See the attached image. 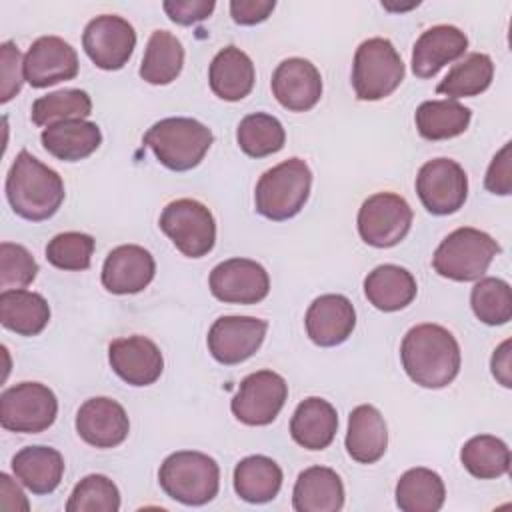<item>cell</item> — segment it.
I'll return each instance as SVG.
<instances>
[{
    "instance_id": "obj_1",
    "label": "cell",
    "mask_w": 512,
    "mask_h": 512,
    "mask_svg": "<svg viewBox=\"0 0 512 512\" xmlns=\"http://www.w3.org/2000/svg\"><path fill=\"white\" fill-rule=\"evenodd\" d=\"M400 360L408 378L430 390L448 386L460 372L462 354L450 330L424 322L412 326L400 344Z\"/></svg>"
},
{
    "instance_id": "obj_2",
    "label": "cell",
    "mask_w": 512,
    "mask_h": 512,
    "mask_svg": "<svg viewBox=\"0 0 512 512\" xmlns=\"http://www.w3.org/2000/svg\"><path fill=\"white\" fill-rule=\"evenodd\" d=\"M6 198L16 216L42 222L52 218L64 202L60 174L42 164L28 150H20L6 174Z\"/></svg>"
},
{
    "instance_id": "obj_3",
    "label": "cell",
    "mask_w": 512,
    "mask_h": 512,
    "mask_svg": "<svg viewBox=\"0 0 512 512\" xmlns=\"http://www.w3.org/2000/svg\"><path fill=\"white\" fill-rule=\"evenodd\" d=\"M212 142L214 134L206 124L184 116L158 120L144 134V144L154 152L156 160L174 172L196 168Z\"/></svg>"
},
{
    "instance_id": "obj_4",
    "label": "cell",
    "mask_w": 512,
    "mask_h": 512,
    "mask_svg": "<svg viewBox=\"0 0 512 512\" xmlns=\"http://www.w3.org/2000/svg\"><path fill=\"white\" fill-rule=\"evenodd\" d=\"M158 482L168 498L186 506H204L218 494L220 468L204 452L178 450L160 464Z\"/></svg>"
},
{
    "instance_id": "obj_5",
    "label": "cell",
    "mask_w": 512,
    "mask_h": 512,
    "mask_svg": "<svg viewBox=\"0 0 512 512\" xmlns=\"http://www.w3.org/2000/svg\"><path fill=\"white\" fill-rule=\"evenodd\" d=\"M312 188V172L300 158H288L266 170L256 182L254 206L268 220L294 218L306 204Z\"/></svg>"
},
{
    "instance_id": "obj_6",
    "label": "cell",
    "mask_w": 512,
    "mask_h": 512,
    "mask_svg": "<svg viewBox=\"0 0 512 512\" xmlns=\"http://www.w3.org/2000/svg\"><path fill=\"white\" fill-rule=\"evenodd\" d=\"M496 254H500V244L490 234L472 226H462L438 244L432 256V266L442 278L472 282L486 274Z\"/></svg>"
},
{
    "instance_id": "obj_7",
    "label": "cell",
    "mask_w": 512,
    "mask_h": 512,
    "mask_svg": "<svg viewBox=\"0 0 512 512\" xmlns=\"http://www.w3.org/2000/svg\"><path fill=\"white\" fill-rule=\"evenodd\" d=\"M404 80V62L388 38H368L354 54L352 88L358 100L374 102L390 96Z\"/></svg>"
},
{
    "instance_id": "obj_8",
    "label": "cell",
    "mask_w": 512,
    "mask_h": 512,
    "mask_svg": "<svg viewBox=\"0 0 512 512\" xmlns=\"http://www.w3.org/2000/svg\"><path fill=\"white\" fill-rule=\"evenodd\" d=\"M56 414V394L40 382H20L0 396V424L10 432H44L54 424Z\"/></svg>"
},
{
    "instance_id": "obj_9",
    "label": "cell",
    "mask_w": 512,
    "mask_h": 512,
    "mask_svg": "<svg viewBox=\"0 0 512 512\" xmlns=\"http://www.w3.org/2000/svg\"><path fill=\"white\" fill-rule=\"evenodd\" d=\"M160 230L188 258L206 256L216 242V222L212 212L198 200L180 198L160 214Z\"/></svg>"
},
{
    "instance_id": "obj_10",
    "label": "cell",
    "mask_w": 512,
    "mask_h": 512,
    "mask_svg": "<svg viewBox=\"0 0 512 512\" xmlns=\"http://www.w3.org/2000/svg\"><path fill=\"white\" fill-rule=\"evenodd\" d=\"M412 218V208L400 194L376 192L358 210V234L368 246L392 248L406 238Z\"/></svg>"
},
{
    "instance_id": "obj_11",
    "label": "cell",
    "mask_w": 512,
    "mask_h": 512,
    "mask_svg": "<svg viewBox=\"0 0 512 512\" xmlns=\"http://www.w3.org/2000/svg\"><path fill=\"white\" fill-rule=\"evenodd\" d=\"M416 194L430 214H454L468 198V176L452 158L428 160L418 170Z\"/></svg>"
},
{
    "instance_id": "obj_12",
    "label": "cell",
    "mask_w": 512,
    "mask_h": 512,
    "mask_svg": "<svg viewBox=\"0 0 512 512\" xmlns=\"http://www.w3.org/2000/svg\"><path fill=\"white\" fill-rule=\"evenodd\" d=\"M288 398L286 380L272 370L248 374L230 402V410L246 426H268L276 420Z\"/></svg>"
},
{
    "instance_id": "obj_13",
    "label": "cell",
    "mask_w": 512,
    "mask_h": 512,
    "mask_svg": "<svg viewBox=\"0 0 512 512\" xmlns=\"http://www.w3.org/2000/svg\"><path fill=\"white\" fill-rule=\"evenodd\" d=\"M86 56L102 70H120L136 48L134 26L116 14L92 18L82 34Z\"/></svg>"
},
{
    "instance_id": "obj_14",
    "label": "cell",
    "mask_w": 512,
    "mask_h": 512,
    "mask_svg": "<svg viewBox=\"0 0 512 512\" xmlns=\"http://www.w3.org/2000/svg\"><path fill=\"white\" fill-rule=\"evenodd\" d=\"M214 298L226 304H258L270 292V276L250 258H230L216 264L208 278Z\"/></svg>"
},
{
    "instance_id": "obj_15",
    "label": "cell",
    "mask_w": 512,
    "mask_h": 512,
    "mask_svg": "<svg viewBox=\"0 0 512 512\" xmlns=\"http://www.w3.org/2000/svg\"><path fill=\"white\" fill-rule=\"evenodd\" d=\"M266 330V320L254 316H220L208 330V350L224 366L240 364L258 352Z\"/></svg>"
},
{
    "instance_id": "obj_16",
    "label": "cell",
    "mask_w": 512,
    "mask_h": 512,
    "mask_svg": "<svg viewBox=\"0 0 512 512\" xmlns=\"http://www.w3.org/2000/svg\"><path fill=\"white\" fill-rule=\"evenodd\" d=\"M78 54L60 36H40L24 56V78L32 88H48L76 78Z\"/></svg>"
},
{
    "instance_id": "obj_17",
    "label": "cell",
    "mask_w": 512,
    "mask_h": 512,
    "mask_svg": "<svg viewBox=\"0 0 512 512\" xmlns=\"http://www.w3.org/2000/svg\"><path fill=\"white\" fill-rule=\"evenodd\" d=\"M76 432L94 448H114L128 438L130 420L122 404L108 396H94L78 408Z\"/></svg>"
},
{
    "instance_id": "obj_18",
    "label": "cell",
    "mask_w": 512,
    "mask_h": 512,
    "mask_svg": "<svg viewBox=\"0 0 512 512\" xmlns=\"http://www.w3.org/2000/svg\"><path fill=\"white\" fill-rule=\"evenodd\" d=\"M108 362L114 374L130 386H150L164 370V358L156 342L138 334L112 340Z\"/></svg>"
},
{
    "instance_id": "obj_19",
    "label": "cell",
    "mask_w": 512,
    "mask_h": 512,
    "mask_svg": "<svg viewBox=\"0 0 512 512\" xmlns=\"http://www.w3.org/2000/svg\"><path fill=\"white\" fill-rule=\"evenodd\" d=\"M272 94L290 112L312 110L322 96V76L306 58H286L272 72Z\"/></svg>"
},
{
    "instance_id": "obj_20",
    "label": "cell",
    "mask_w": 512,
    "mask_h": 512,
    "mask_svg": "<svg viewBox=\"0 0 512 512\" xmlns=\"http://www.w3.org/2000/svg\"><path fill=\"white\" fill-rule=\"evenodd\" d=\"M304 326L308 338L322 348L346 342L356 326V310L342 294H322L306 310Z\"/></svg>"
},
{
    "instance_id": "obj_21",
    "label": "cell",
    "mask_w": 512,
    "mask_h": 512,
    "mask_svg": "<svg viewBox=\"0 0 512 512\" xmlns=\"http://www.w3.org/2000/svg\"><path fill=\"white\" fill-rule=\"evenodd\" d=\"M156 274L152 254L138 244H122L108 252L102 266V286L112 294L142 292Z\"/></svg>"
},
{
    "instance_id": "obj_22",
    "label": "cell",
    "mask_w": 512,
    "mask_h": 512,
    "mask_svg": "<svg viewBox=\"0 0 512 512\" xmlns=\"http://www.w3.org/2000/svg\"><path fill=\"white\" fill-rule=\"evenodd\" d=\"M468 36L450 24H438L424 30L412 48V72L418 78L436 76L446 64L464 56Z\"/></svg>"
},
{
    "instance_id": "obj_23",
    "label": "cell",
    "mask_w": 512,
    "mask_h": 512,
    "mask_svg": "<svg viewBox=\"0 0 512 512\" xmlns=\"http://www.w3.org/2000/svg\"><path fill=\"white\" fill-rule=\"evenodd\" d=\"M346 452L360 464L378 462L388 448V428L380 410L372 404L356 406L348 416Z\"/></svg>"
},
{
    "instance_id": "obj_24",
    "label": "cell",
    "mask_w": 512,
    "mask_h": 512,
    "mask_svg": "<svg viewBox=\"0 0 512 512\" xmlns=\"http://www.w3.org/2000/svg\"><path fill=\"white\" fill-rule=\"evenodd\" d=\"M256 80V70L250 56L236 48L226 46L222 48L210 62L208 68V82L210 90L226 102H238L246 98Z\"/></svg>"
},
{
    "instance_id": "obj_25",
    "label": "cell",
    "mask_w": 512,
    "mask_h": 512,
    "mask_svg": "<svg viewBox=\"0 0 512 512\" xmlns=\"http://www.w3.org/2000/svg\"><path fill=\"white\" fill-rule=\"evenodd\" d=\"M296 512H338L344 506V484L340 476L326 466H310L296 478L292 490Z\"/></svg>"
},
{
    "instance_id": "obj_26",
    "label": "cell",
    "mask_w": 512,
    "mask_h": 512,
    "mask_svg": "<svg viewBox=\"0 0 512 512\" xmlns=\"http://www.w3.org/2000/svg\"><path fill=\"white\" fill-rule=\"evenodd\" d=\"M338 430L336 408L318 396L302 400L290 420L292 440L306 450H324L332 444Z\"/></svg>"
},
{
    "instance_id": "obj_27",
    "label": "cell",
    "mask_w": 512,
    "mask_h": 512,
    "mask_svg": "<svg viewBox=\"0 0 512 512\" xmlns=\"http://www.w3.org/2000/svg\"><path fill=\"white\" fill-rule=\"evenodd\" d=\"M12 472L32 494H50L62 482L64 458L50 446H26L14 454Z\"/></svg>"
},
{
    "instance_id": "obj_28",
    "label": "cell",
    "mask_w": 512,
    "mask_h": 512,
    "mask_svg": "<svg viewBox=\"0 0 512 512\" xmlns=\"http://www.w3.org/2000/svg\"><path fill=\"white\" fill-rule=\"evenodd\" d=\"M40 140L44 150L54 158L62 162H78L98 150L102 132L96 122L64 120L44 128Z\"/></svg>"
},
{
    "instance_id": "obj_29",
    "label": "cell",
    "mask_w": 512,
    "mask_h": 512,
    "mask_svg": "<svg viewBox=\"0 0 512 512\" xmlns=\"http://www.w3.org/2000/svg\"><path fill=\"white\" fill-rule=\"evenodd\" d=\"M418 286L412 276L402 266L380 264L364 278V294L368 302L382 312H398L412 304Z\"/></svg>"
},
{
    "instance_id": "obj_30",
    "label": "cell",
    "mask_w": 512,
    "mask_h": 512,
    "mask_svg": "<svg viewBox=\"0 0 512 512\" xmlns=\"http://www.w3.org/2000/svg\"><path fill=\"white\" fill-rule=\"evenodd\" d=\"M50 320V306L38 292L24 288L2 290L0 322L6 330L20 336H38Z\"/></svg>"
},
{
    "instance_id": "obj_31",
    "label": "cell",
    "mask_w": 512,
    "mask_h": 512,
    "mask_svg": "<svg viewBox=\"0 0 512 512\" xmlns=\"http://www.w3.org/2000/svg\"><path fill=\"white\" fill-rule=\"evenodd\" d=\"M280 488L282 468L268 456H246L234 468V490L242 500L250 504H264L274 500Z\"/></svg>"
},
{
    "instance_id": "obj_32",
    "label": "cell",
    "mask_w": 512,
    "mask_h": 512,
    "mask_svg": "<svg viewBox=\"0 0 512 512\" xmlns=\"http://www.w3.org/2000/svg\"><path fill=\"white\" fill-rule=\"evenodd\" d=\"M184 66L182 42L168 30H154L148 38L144 58L140 64V78L154 86L174 82Z\"/></svg>"
},
{
    "instance_id": "obj_33",
    "label": "cell",
    "mask_w": 512,
    "mask_h": 512,
    "mask_svg": "<svg viewBox=\"0 0 512 512\" xmlns=\"http://www.w3.org/2000/svg\"><path fill=\"white\" fill-rule=\"evenodd\" d=\"M396 506L402 512H438L446 500V488L430 468H410L396 482Z\"/></svg>"
},
{
    "instance_id": "obj_34",
    "label": "cell",
    "mask_w": 512,
    "mask_h": 512,
    "mask_svg": "<svg viewBox=\"0 0 512 512\" xmlns=\"http://www.w3.org/2000/svg\"><path fill=\"white\" fill-rule=\"evenodd\" d=\"M472 112L458 100H426L418 106L416 130L426 140H448L466 132Z\"/></svg>"
},
{
    "instance_id": "obj_35",
    "label": "cell",
    "mask_w": 512,
    "mask_h": 512,
    "mask_svg": "<svg viewBox=\"0 0 512 512\" xmlns=\"http://www.w3.org/2000/svg\"><path fill=\"white\" fill-rule=\"evenodd\" d=\"M494 62L484 52H472L458 64L450 68L446 78L436 86L438 94L448 96L450 100L478 96L492 84Z\"/></svg>"
},
{
    "instance_id": "obj_36",
    "label": "cell",
    "mask_w": 512,
    "mask_h": 512,
    "mask_svg": "<svg viewBox=\"0 0 512 512\" xmlns=\"http://www.w3.org/2000/svg\"><path fill=\"white\" fill-rule=\"evenodd\" d=\"M462 466L480 480H494L510 472V448L492 434H478L460 450Z\"/></svg>"
},
{
    "instance_id": "obj_37",
    "label": "cell",
    "mask_w": 512,
    "mask_h": 512,
    "mask_svg": "<svg viewBox=\"0 0 512 512\" xmlns=\"http://www.w3.org/2000/svg\"><path fill=\"white\" fill-rule=\"evenodd\" d=\"M236 142L246 156L264 158L284 148L286 132L276 116L254 112L240 120L236 128Z\"/></svg>"
},
{
    "instance_id": "obj_38",
    "label": "cell",
    "mask_w": 512,
    "mask_h": 512,
    "mask_svg": "<svg viewBox=\"0 0 512 512\" xmlns=\"http://www.w3.org/2000/svg\"><path fill=\"white\" fill-rule=\"evenodd\" d=\"M92 112L88 92L80 88H64L34 100L30 118L36 126H52L64 120H84Z\"/></svg>"
},
{
    "instance_id": "obj_39",
    "label": "cell",
    "mask_w": 512,
    "mask_h": 512,
    "mask_svg": "<svg viewBox=\"0 0 512 512\" xmlns=\"http://www.w3.org/2000/svg\"><path fill=\"white\" fill-rule=\"evenodd\" d=\"M474 316L488 326H502L512 318L510 284L502 278H480L470 292Z\"/></svg>"
},
{
    "instance_id": "obj_40",
    "label": "cell",
    "mask_w": 512,
    "mask_h": 512,
    "mask_svg": "<svg viewBox=\"0 0 512 512\" xmlns=\"http://www.w3.org/2000/svg\"><path fill=\"white\" fill-rule=\"evenodd\" d=\"M120 492L118 486L104 474L84 476L72 490L66 512H118Z\"/></svg>"
},
{
    "instance_id": "obj_41",
    "label": "cell",
    "mask_w": 512,
    "mask_h": 512,
    "mask_svg": "<svg viewBox=\"0 0 512 512\" xmlns=\"http://www.w3.org/2000/svg\"><path fill=\"white\" fill-rule=\"evenodd\" d=\"M94 238L84 232H62L46 244V260L58 270H88L94 254Z\"/></svg>"
},
{
    "instance_id": "obj_42",
    "label": "cell",
    "mask_w": 512,
    "mask_h": 512,
    "mask_svg": "<svg viewBox=\"0 0 512 512\" xmlns=\"http://www.w3.org/2000/svg\"><path fill=\"white\" fill-rule=\"evenodd\" d=\"M38 274V262L22 246L14 242L0 244V288L18 290L34 282Z\"/></svg>"
},
{
    "instance_id": "obj_43",
    "label": "cell",
    "mask_w": 512,
    "mask_h": 512,
    "mask_svg": "<svg viewBox=\"0 0 512 512\" xmlns=\"http://www.w3.org/2000/svg\"><path fill=\"white\" fill-rule=\"evenodd\" d=\"M0 102H10L22 88L24 78V58L18 50V46L10 40L2 42L0 46Z\"/></svg>"
},
{
    "instance_id": "obj_44",
    "label": "cell",
    "mask_w": 512,
    "mask_h": 512,
    "mask_svg": "<svg viewBox=\"0 0 512 512\" xmlns=\"http://www.w3.org/2000/svg\"><path fill=\"white\" fill-rule=\"evenodd\" d=\"M510 142H506L496 156L492 158L488 170H486V178H484V186L488 192L498 194V196H508L512 192V156H510Z\"/></svg>"
},
{
    "instance_id": "obj_45",
    "label": "cell",
    "mask_w": 512,
    "mask_h": 512,
    "mask_svg": "<svg viewBox=\"0 0 512 512\" xmlns=\"http://www.w3.org/2000/svg\"><path fill=\"white\" fill-rule=\"evenodd\" d=\"M162 8L174 24L192 26L196 22L206 20L214 12L216 2L214 0H166Z\"/></svg>"
},
{
    "instance_id": "obj_46",
    "label": "cell",
    "mask_w": 512,
    "mask_h": 512,
    "mask_svg": "<svg viewBox=\"0 0 512 512\" xmlns=\"http://www.w3.org/2000/svg\"><path fill=\"white\" fill-rule=\"evenodd\" d=\"M276 8L274 0H232L230 16L240 26H254L264 22Z\"/></svg>"
},
{
    "instance_id": "obj_47",
    "label": "cell",
    "mask_w": 512,
    "mask_h": 512,
    "mask_svg": "<svg viewBox=\"0 0 512 512\" xmlns=\"http://www.w3.org/2000/svg\"><path fill=\"white\" fill-rule=\"evenodd\" d=\"M510 340H504L492 354L490 360V368H492V376L504 386V388H512V352H510Z\"/></svg>"
},
{
    "instance_id": "obj_48",
    "label": "cell",
    "mask_w": 512,
    "mask_h": 512,
    "mask_svg": "<svg viewBox=\"0 0 512 512\" xmlns=\"http://www.w3.org/2000/svg\"><path fill=\"white\" fill-rule=\"evenodd\" d=\"M0 506L4 510H28V500L8 474H0Z\"/></svg>"
}]
</instances>
